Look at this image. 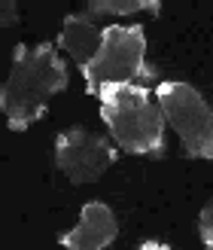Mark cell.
<instances>
[{
	"mask_svg": "<svg viewBox=\"0 0 213 250\" xmlns=\"http://www.w3.org/2000/svg\"><path fill=\"white\" fill-rule=\"evenodd\" d=\"M137 250H171V247H165V244H158V241H143Z\"/></svg>",
	"mask_w": 213,
	"mask_h": 250,
	"instance_id": "cell-11",
	"label": "cell"
},
{
	"mask_svg": "<svg viewBox=\"0 0 213 250\" xmlns=\"http://www.w3.org/2000/svg\"><path fill=\"white\" fill-rule=\"evenodd\" d=\"M67 67L55 55V46H16L12 70L0 92V107L12 131H28L37 119L46 116V101L67 89Z\"/></svg>",
	"mask_w": 213,
	"mask_h": 250,
	"instance_id": "cell-1",
	"label": "cell"
},
{
	"mask_svg": "<svg viewBox=\"0 0 213 250\" xmlns=\"http://www.w3.org/2000/svg\"><path fill=\"white\" fill-rule=\"evenodd\" d=\"M85 92L97 95L104 85H140L155 80V70L146 64V34L137 24L104 28V46L89 64Z\"/></svg>",
	"mask_w": 213,
	"mask_h": 250,
	"instance_id": "cell-3",
	"label": "cell"
},
{
	"mask_svg": "<svg viewBox=\"0 0 213 250\" xmlns=\"http://www.w3.org/2000/svg\"><path fill=\"white\" fill-rule=\"evenodd\" d=\"M12 24H19V6L12 0H3L0 3V28H12Z\"/></svg>",
	"mask_w": 213,
	"mask_h": 250,
	"instance_id": "cell-10",
	"label": "cell"
},
{
	"mask_svg": "<svg viewBox=\"0 0 213 250\" xmlns=\"http://www.w3.org/2000/svg\"><path fill=\"white\" fill-rule=\"evenodd\" d=\"M58 43L73 55L77 67L85 73L89 64L95 61V55L101 52V46H104V28H95L92 16H67Z\"/></svg>",
	"mask_w": 213,
	"mask_h": 250,
	"instance_id": "cell-7",
	"label": "cell"
},
{
	"mask_svg": "<svg viewBox=\"0 0 213 250\" xmlns=\"http://www.w3.org/2000/svg\"><path fill=\"white\" fill-rule=\"evenodd\" d=\"M198 232H201V241L207 250H213V202L201 210V217H198Z\"/></svg>",
	"mask_w": 213,
	"mask_h": 250,
	"instance_id": "cell-9",
	"label": "cell"
},
{
	"mask_svg": "<svg viewBox=\"0 0 213 250\" xmlns=\"http://www.w3.org/2000/svg\"><path fill=\"white\" fill-rule=\"evenodd\" d=\"M116 149L107 137L89 134L85 128H70L55 141V165L67 174L70 183H95L104 171L116 165Z\"/></svg>",
	"mask_w": 213,
	"mask_h": 250,
	"instance_id": "cell-5",
	"label": "cell"
},
{
	"mask_svg": "<svg viewBox=\"0 0 213 250\" xmlns=\"http://www.w3.org/2000/svg\"><path fill=\"white\" fill-rule=\"evenodd\" d=\"M119 223L116 214L104 202H89L79 214V223L67 235H61L58 244L64 250H104L110 241H116Z\"/></svg>",
	"mask_w": 213,
	"mask_h": 250,
	"instance_id": "cell-6",
	"label": "cell"
},
{
	"mask_svg": "<svg viewBox=\"0 0 213 250\" xmlns=\"http://www.w3.org/2000/svg\"><path fill=\"white\" fill-rule=\"evenodd\" d=\"M155 101L168 125L180 134L183 153L189 159L213 162V110L189 83L165 80L155 89Z\"/></svg>",
	"mask_w": 213,
	"mask_h": 250,
	"instance_id": "cell-4",
	"label": "cell"
},
{
	"mask_svg": "<svg viewBox=\"0 0 213 250\" xmlns=\"http://www.w3.org/2000/svg\"><path fill=\"white\" fill-rule=\"evenodd\" d=\"M158 0H92L89 16H131V12H149L158 16Z\"/></svg>",
	"mask_w": 213,
	"mask_h": 250,
	"instance_id": "cell-8",
	"label": "cell"
},
{
	"mask_svg": "<svg viewBox=\"0 0 213 250\" xmlns=\"http://www.w3.org/2000/svg\"><path fill=\"white\" fill-rule=\"evenodd\" d=\"M101 116L119 149L131 156H165V113L146 85H104L101 92Z\"/></svg>",
	"mask_w": 213,
	"mask_h": 250,
	"instance_id": "cell-2",
	"label": "cell"
}]
</instances>
